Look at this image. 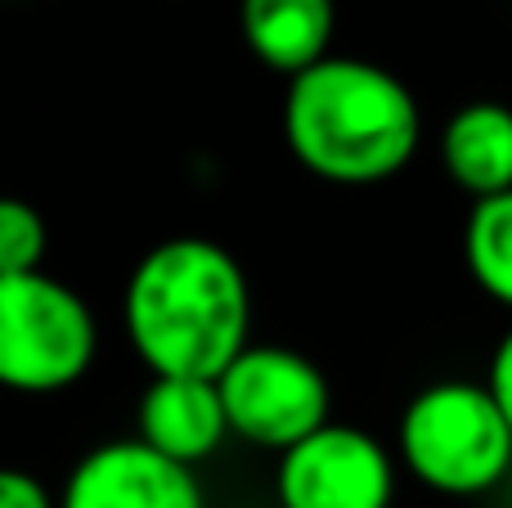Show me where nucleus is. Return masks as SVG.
I'll use <instances>...</instances> for the list:
<instances>
[{
	"label": "nucleus",
	"instance_id": "3",
	"mask_svg": "<svg viewBox=\"0 0 512 508\" xmlns=\"http://www.w3.org/2000/svg\"><path fill=\"white\" fill-rule=\"evenodd\" d=\"M396 459L427 491L477 500L512 473V423L486 378H436L400 410Z\"/></svg>",
	"mask_w": 512,
	"mask_h": 508
},
{
	"label": "nucleus",
	"instance_id": "5",
	"mask_svg": "<svg viewBox=\"0 0 512 508\" xmlns=\"http://www.w3.org/2000/svg\"><path fill=\"white\" fill-rule=\"evenodd\" d=\"M216 387L230 414V437L243 446L283 455L333 423V383L297 347L252 342Z\"/></svg>",
	"mask_w": 512,
	"mask_h": 508
},
{
	"label": "nucleus",
	"instance_id": "1",
	"mask_svg": "<svg viewBox=\"0 0 512 508\" xmlns=\"http://www.w3.org/2000/svg\"><path fill=\"white\" fill-rule=\"evenodd\" d=\"M122 333L149 378H221L252 347L248 270L207 234H171L126 275Z\"/></svg>",
	"mask_w": 512,
	"mask_h": 508
},
{
	"label": "nucleus",
	"instance_id": "4",
	"mask_svg": "<svg viewBox=\"0 0 512 508\" xmlns=\"http://www.w3.org/2000/svg\"><path fill=\"white\" fill-rule=\"evenodd\" d=\"M99 324L90 302L50 270L0 275V383L18 396H59L90 374Z\"/></svg>",
	"mask_w": 512,
	"mask_h": 508
},
{
	"label": "nucleus",
	"instance_id": "14",
	"mask_svg": "<svg viewBox=\"0 0 512 508\" xmlns=\"http://www.w3.org/2000/svg\"><path fill=\"white\" fill-rule=\"evenodd\" d=\"M486 387L495 392L499 410H504V419L512 423V324L504 329V338L495 342V351H490V365H486Z\"/></svg>",
	"mask_w": 512,
	"mask_h": 508
},
{
	"label": "nucleus",
	"instance_id": "9",
	"mask_svg": "<svg viewBox=\"0 0 512 508\" xmlns=\"http://www.w3.org/2000/svg\"><path fill=\"white\" fill-rule=\"evenodd\" d=\"M337 0H239V36L261 68L301 77L333 54Z\"/></svg>",
	"mask_w": 512,
	"mask_h": 508
},
{
	"label": "nucleus",
	"instance_id": "6",
	"mask_svg": "<svg viewBox=\"0 0 512 508\" xmlns=\"http://www.w3.org/2000/svg\"><path fill=\"white\" fill-rule=\"evenodd\" d=\"M400 459L355 423H328L274 464L279 508H391Z\"/></svg>",
	"mask_w": 512,
	"mask_h": 508
},
{
	"label": "nucleus",
	"instance_id": "11",
	"mask_svg": "<svg viewBox=\"0 0 512 508\" xmlns=\"http://www.w3.org/2000/svg\"><path fill=\"white\" fill-rule=\"evenodd\" d=\"M463 266L481 297L512 311V189L486 203H472L463 221Z\"/></svg>",
	"mask_w": 512,
	"mask_h": 508
},
{
	"label": "nucleus",
	"instance_id": "10",
	"mask_svg": "<svg viewBox=\"0 0 512 508\" xmlns=\"http://www.w3.org/2000/svg\"><path fill=\"white\" fill-rule=\"evenodd\" d=\"M441 167L459 194L486 203L512 189V108L499 99L459 104L441 126Z\"/></svg>",
	"mask_w": 512,
	"mask_h": 508
},
{
	"label": "nucleus",
	"instance_id": "7",
	"mask_svg": "<svg viewBox=\"0 0 512 508\" xmlns=\"http://www.w3.org/2000/svg\"><path fill=\"white\" fill-rule=\"evenodd\" d=\"M59 508H207V491L189 464L117 437L86 450L63 477Z\"/></svg>",
	"mask_w": 512,
	"mask_h": 508
},
{
	"label": "nucleus",
	"instance_id": "2",
	"mask_svg": "<svg viewBox=\"0 0 512 508\" xmlns=\"http://www.w3.org/2000/svg\"><path fill=\"white\" fill-rule=\"evenodd\" d=\"M283 144L324 185L369 189L396 180L423 144V108L391 68L328 54L283 90Z\"/></svg>",
	"mask_w": 512,
	"mask_h": 508
},
{
	"label": "nucleus",
	"instance_id": "12",
	"mask_svg": "<svg viewBox=\"0 0 512 508\" xmlns=\"http://www.w3.org/2000/svg\"><path fill=\"white\" fill-rule=\"evenodd\" d=\"M45 248H50L45 216L23 198H5L0 203V275L45 270Z\"/></svg>",
	"mask_w": 512,
	"mask_h": 508
},
{
	"label": "nucleus",
	"instance_id": "13",
	"mask_svg": "<svg viewBox=\"0 0 512 508\" xmlns=\"http://www.w3.org/2000/svg\"><path fill=\"white\" fill-rule=\"evenodd\" d=\"M0 508H59V495L27 468H5L0 473Z\"/></svg>",
	"mask_w": 512,
	"mask_h": 508
},
{
	"label": "nucleus",
	"instance_id": "8",
	"mask_svg": "<svg viewBox=\"0 0 512 508\" xmlns=\"http://www.w3.org/2000/svg\"><path fill=\"white\" fill-rule=\"evenodd\" d=\"M135 437L189 468L212 459L230 441V414L216 378H149L135 401Z\"/></svg>",
	"mask_w": 512,
	"mask_h": 508
}]
</instances>
